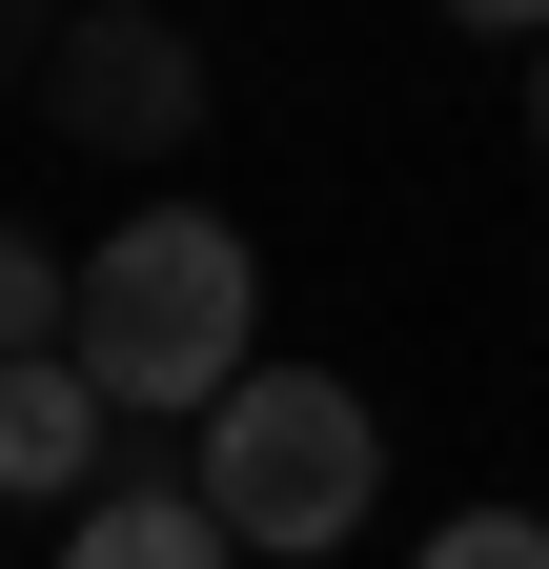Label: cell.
Listing matches in <instances>:
<instances>
[{
    "instance_id": "4",
    "label": "cell",
    "mask_w": 549,
    "mask_h": 569,
    "mask_svg": "<svg viewBox=\"0 0 549 569\" xmlns=\"http://www.w3.org/2000/svg\"><path fill=\"white\" fill-rule=\"evenodd\" d=\"M122 427L143 407H122L82 346H21V367H0V488H21V509H82V488L122 468Z\"/></svg>"
},
{
    "instance_id": "6",
    "label": "cell",
    "mask_w": 549,
    "mask_h": 569,
    "mask_svg": "<svg viewBox=\"0 0 549 569\" xmlns=\"http://www.w3.org/2000/svg\"><path fill=\"white\" fill-rule=\"evenodd\" d=\"M61 326H82V264L0 224V367H21V346H61Z\"/></svg>"
},
{
    "instance_id": "10",
    "label": "cell",
    "mask_w": 549,
    "mask_h": 569,
    "mask_svg": "<svg viewBox=\"0 0 549 569\" xmlns=\"http://www.w3.org/2000/svg\"><path fill=\"white\" fill-rule=\"evenodd\" d=\"M529 163H549V41H529Z\"/></svg>"
},
{
    "instance_id": "7",
    "label": "cell",
    "mask_w": 549,
    "mask_h": 569,
    "mask_svg": "<svg viewBox=\"0 0 549 569\" xmlns=\"http://www.w3.org/2000/svg\"><path fill=\"white\" fill-rule=\"evenodd\" d=\"M407 569H549V509H448Z\"/></svg>"
},
{
    "instance_id": "9",
    "label": "cell",
    "mask_w": 549,
    "mask_h": 569,
    "mask_svg": "<svg viewBox=\"0 0 549 569\" xmlns=\"http://www.w3.org/2000/svg\"><path fill=\"white\" fill-rule=\"evenodd\" d=\"M448 21H468V41H549V0H448Z\"/></svg>"
},
{
    "instance_id": "2",
    "label": "cell",
    "mask_w": 549,
    "mask_h": 569,
    "mask_svg": "<svg viewBox=\"0 0 549 569\" xmlns=\"http://www.w3.org/2000/svg\"><path fill=\"white\" fill-rule=\"evenodd\" d=\"M203 509H224L244 549H286V569H326L367 509H387V427H367V387H326V367H244L224 407H203Z\"/></svg>"
},
{
    "instance_id": "5",
    "label": "cell",
    "mask_w": 549,
    "mask_h": 569,
    "mask_svg": "<svg viewBox=\"0 0 549 569\" xmlns=\"http://www.w3.org/2000/svg\"><path fill=\"white\" fill-rule=\"evenodd\" d=\"M61 569H244V529L203 509V468H102L61 509Z\"/></svg>"
},
{
    "instance_id": "3",
    "label": "cell",
    "mask_w": 549,
    "mask_h": 569,
    "mask_svg": "<svg viewBox=\"0 0 549 569\" xmlns=\"http://www.w3.org/2000/svg\"><path fill=\"white\" fill-rule=\"evenodd\" d=\"M41 102H61V142H82V163H183L224 82H203V41L163 21V0H61Z\"/></svg>"
},
{
    "instance_id": "1",
    "label": "cell",
    "mask_w": 549,
    "mask_h": 569,
    "mask_svg": "<svg viewBox=\"0 0 549 569\" xmlns=\"http://www.w3.org/2000/svg\"><path fill=\"white\" fill-rule=\"evenodd\" d=\"M82 367L143 407V427H203L244 367H264V264H244V224H203V203H143L122 244H82Z\"/></svg>"
},
{
    "instance_id": "8",
    "label": "cell",
    "mask_w": 549,
    "mask_h": 569,
    "mask_svg": "<svg viewBox=\"0 0 549 569\" xmlns=\"http://www.w3.org/2000/svg\"><path fill=\"white\" fill-rule=\"evenodd\" d=\"M41 41H61V21H41V0H0V82H41Z\"/></svg>"
}]
</instances>
